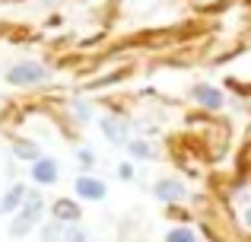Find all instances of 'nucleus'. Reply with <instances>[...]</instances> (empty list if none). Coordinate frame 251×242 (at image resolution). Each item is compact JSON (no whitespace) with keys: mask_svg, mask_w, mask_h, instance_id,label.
<instances>
[{"mask_svg":"<svg viewBox=\"0 0 251 242\" xmlns=\"http://www.w3.org/2000/svg\"><path fill=\"white\" fill-rule=\"evenodd\" d=\"M92 162H96V160H92V153H89V150H80V166H83V169H89Z\"/></svg>","mask_w":251,"mask_h":242,"instance_id":"nucleus-15","label":"nucleus"},{"mask_svg":"<svg viewBox=\"0 0 251 242\" xmlns=\"http://www.w3.org/2000/svg\"><path fill=\"white\" fill-rule=\"evenodd\" d=\"M42 220V194H35V191H25V198H23V204H19V214H16V220L10 223V236L13 239H23L25 233L32 230V226Z\"/></svg>","mask_w":251,"mask_h":242,"instance_id":"nucleus-1","label":"nucleus"},{"mask_svg":"<svg viewBox=\"0 0 251 242\" xmlns=\"http://www.w3.org/2000/svg\"><path fill=\"white\" fill-rule=\"evenodd\" d=\"M76 194L86 201H102L105 194H108V188H105L102 179H92V175H80L76 179Z\"/></svg>","mask_w":251,"mask_h":242,"instance_id":"nucleus-5","label":"nucleus"},{"mask_svg":"<svg viewBox=\"0 0 251 242\" xmlns=\"http://www.w3.org/2000/svg\"><path fill=\"white\" fill-rule=\"evenodd\" d=\"M194 99L201 102L203 108H223V93L216 86H210V83H201V86H194Z\"/></svg>","mask_w":251,"mask_h":242,"instance_id":"nucleus-8","label":"nucleus"},{"mask_svg":"<svg viewBox=\"0 0 251 242\" xmlns=\"http://www.w3.org/2000/svg\"><path fill=\"white\" fill-rule=\"evenodd\" d=\"M13 150H16V156H23V160H32V162H35V160H42V153H38V147H35L32 140H19Z\"/></svg>","mask_w":251,"mask_h":242,"instance_id":"nucleus-11","label":"nucleus"},{"mask_svg":"<svg viewBox=\"0 0 251 242\" xmlns=\"http://www.w3.org/2000/svg\"><path fill=\"white\" fill-rule=\"evenodd\" d=\"M51 217H54V223H76L80 220V204L70 198H61L51 207Z\"/></svg>","mask_w":251,"mask_h":242,"instance_id":"nucleus-7","label":"nucleus"},{"mask_svg":"<svg viewBox=\"0 0 251 242\" xmlns=\"http://www.w3.org/2000/svg\"><path fill=\"white\" fill-rule=\"evenodd\" d=\"M127 150L137 156V160H150V156H153V147H150L147 140H130V143H127Z\"/></svg>","mask_w":251,"mask_h":242,"instance_id":"nucleus-12","label":"nucleus"},{"mask_svg":"<svg viewBox=\"0 0 251 242\" xmlns=\"http://www.w3.org/2000/svg\"><path fill=\"white\" fill-rule=\"evenodd\" d=\"M23 198H25V188H23V185H13L10 191L3 194V201H0V217H3V214H13V211H19Z\"/></svg>","mask_w":251,"mask_h":242,"instance_id":"nucleus-10","label":"nucleus"},{"mask_svg":"<svg viewBox=\"0 0 251 242\" xmlns=\"http://www.w3.org/2000/svg\"><path fill=\"white\" fill-rule=\"evenodd\" d=\"M153 194H156L159 201H166V204H175V201H184V198H188L184 185H181V182H175V179H162V182H156Z\"/></svg>","mask_w":251,"mask_h":242,"instance_id":"nucleus-6","label":"nucleus"},{"mask_svg":"<svg viewBox=\"0 0 251 242\" xmlns=\"http://www.w3.org/2000/svg\"><path fill=\"white\" fill-rule=\"evenodd\" d=\"M42 239L45 242H89L76 223H54V220L42 230Z\"/></svg>","mask_w":251,"mask_h":242,"instance_id":"nucleus-3","label":"nucleus"},{"mask_svg":"<svg viewBox=\"0 0 251 242\" xmlns=\"http://www.w3.org/2000/svg\"><path fill=\"white\" fill-rule=\"evenodd\" d=\"M245 223H248V226H251V211H248V214H245Z\"/></svg>","mask_w":251,"mask_h":242,"instance_id":"nucleus-16","label":"nucleus"},{"mask_svg":"<svg viewBox=\"0 0 251 242\" xmlns=\"http://www.w3.org/2000/svg\"><path fill=\"white\" fill-rule=\"evenodd\" d=\"M57 160H51V156H42V160L32 162V179L38 182V185H54L57 182Z\"/></svg>","mask_w":251,"mask_h":242,"instance_id":"nucleus-4","label":"nucleus"},{"mask_svg":"<svg viewBox=\"0 0 251 242\" xmlns=\"http://www.w3.org/2000/svg\"><path fill=\"white\" fill-rule=\"evenodd\" d=\"M99 124H102L105 137H108L111 143H124V140H127V121H124V118H102Z\"/></svg>","mask_w":251,"mask_h":242,"instance_id":"nucleus-9","label":"nucleus"},{"mask_svg":"<svg viewBox=\"0 0 251 242\" xmlns=\"http://www.w3.org/2000/svg\"><path fill=\"white\" fill-rule=\"evenodd\" d=\"M45 80H48V67H42L38 61H19L6 70V83H13V86H35Z\"/></svg>","mask_w":251,"mask_h":242,"instance_id":"nucleus-2","label":"nucleus"},{"mask_svg":"<svg viewBox=\"0 0 251 242\" xmlns=\"http://www.w3.org/2000/svg\"><path fill=\"white\" fill-rule=\"evenodd\" d=\"M118 175H121V179H134V166H130V162H121V166H118Z\"/></svg>","mask_w":251,"mask_h":242,"instance_id":"nucleus-14","label":"nucleus"},{"mask_svg":"<svg viewBox=\"0 0 251 242\" xmlns=\"http://www.w3.org/2000/svg\"><path fill=\"white\" fill-rule=\"evenodd\" d=\"M166 242H197V236L188 230V226H178V230H169Z\"/></svg>","mask_w":251,"mask_h":242,"instance_id":"nucleus-13","label":"nucleus"}]
</instances>
